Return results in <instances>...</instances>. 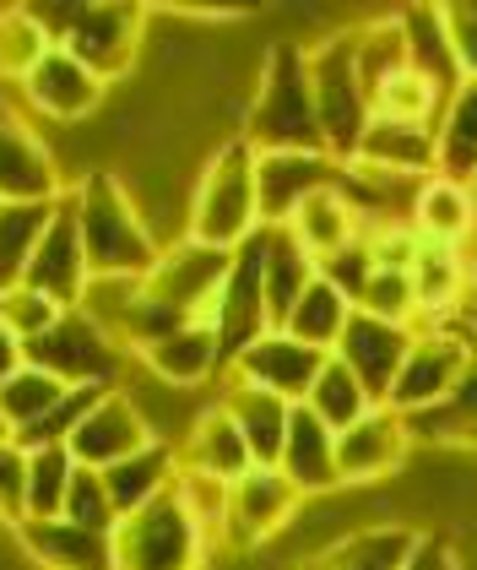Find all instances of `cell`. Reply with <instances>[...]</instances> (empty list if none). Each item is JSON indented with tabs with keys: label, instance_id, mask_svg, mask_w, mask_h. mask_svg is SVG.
<instances>
[{
	"label": "cell",
	"instance_id": "cell-1",
	"mask_svg": "<svg viewBox=\"0 0 477 570\" xmlns=\"http://www.w3.org/2000/svg\"><path fill=\"white\" fill-rule=\"evenodd\" d=\"M71 202H77L92 277H152L163 245L152 239V228L141 223L136 202L126 196V179L109 175V169H87L71 190Z\"/></svg>",
	"mask_w": 477,
	"mask_h": 570
},
{
	"label": "cell",
	"instance_id": "cell-2",
	"mask_svg": "<svg viewBox=\"0 0 477 570\" xmlns=\"http://www.w3.org/2000/svg\"><path fill=\"white\" fill-rule=\"evenodd\" d=\"M245 141L256 153H326L315 88H309V55L299 45H271L260 60V82L250 98Z\"/></svg>",
	"mask_w": 477,
	"mask_h": 570
},
{
	"label": "cell",
	"instance_id": "cell-3",
	"mask_svg": "<svg viewBox=\"0 0 477 570\" xmlns=\"http://www.w3.org/2000/svg\"><path fill=\"white\" fill-rule=\"evenodd\" d=\"M260 234V196H256V147L245 136L222 141L212 158L196 169L190 196V234L207 250H239Z\"/></svg>",
	"mask_w": 477,
	"mask_h": 570
},
{
	"label": "cell",
	"instance_id": "cell-4",
	"mask_svg": "<svg viewBox=\"0 0 477 570\" xmlns=\"http://www.w3.org/2000/svg\"><path fill=\"white\" fill-rule=\"evenodd\" d=\"M33 17L49 28V39L60 49H71L98 82H120L136 66L141 28H147L136 6H103V0H66V6L33 0Z\"/></svg>",
	"mask_w": 477,
	"mask_h": 570
},
{
	"label": "cell",
	"instance_id": "cell-5",
	"mask_svg": "<svg viewBox=\"0 0 477 570\" xmlns=\"http://www.w3.org/2000/svg\"><path fill=\"white\" fill-rule=\"evenodd\" d=\"M309 88H315V115H320L326 153L337 164H347L358 153L364 131H369V120H375L364 77H358V33H331L309 55Z\"/></svg>",
	"mask_w": 477,
	"mask_h": 570
},
{
	"label": "cell",
	"instance_id": "cell-6",
	"mask_svg": "<svg viewBox=\"0 0 477 570\" xmlns=\"http://www.w3.org/2000/svg\"><path fill=\"white\" fill-rule=\"evenodd\" d=\"M28 364L66 381V386H98V392H120L130 375V358L109 332H98L82 309H66L39 343H28Z\"/></svg>",
	"mask_w": 477,
	"mask_h": 570
},
{
	"label": "cell",
	"instance_id": "cell-7",
	"mask_svg": "<svg viewBox=\"0 0 477 570\" xmlns=\"http://www.w3.org/2000/svg\"><path fill=\"white\" fill-rule=\"evenodd\" d=\"M201 554H207V532L185 511L179 489L158 494L147 511L115 527L120 570H201Z\"/></svg>",
	"mask_w": 477,
	"mask_h": 570
},
{
	"label": "cell",
	"instance_id": "cell-8",
	"mask_svg": "<svg viewBox=\"0 0 477 570\" xmlns=\"http://www.w3.org/2000/svg\"><path fill=\"white\" fill-rule=\"evenodd\" d=\"M467 353H473V343L456 337V332H445V326L418 332L407 358H401V375H396V386H390L386 407L401 413V419L445 407L450 392H456V381H461V370H467Z\"/></svg>",
	"mask_w": 477,
	"mask_h": 570
},
{
	"label": "cell",
	"instance_id": "cell-9",
	"mask_svg": "<svg viewBox=\"0 0 477 570\" xmlns=\"http://www.w3.org/2000/svg\"><path fill=\"white\" fill-rule=\"evenodd\" d=\"M228 266H233L228 250H207V245H196V239H173L169 250L158 256L152 277H147V294H152L158 305L179 309L185 321H207V326H212V309H217Z\"/></svg>",
	"mask_w": 477,
	"mask_h": 570
},
{
	"label": "cell",
	"instance_id": "cell-10",
	"mask_svg": "<svg viewBox=\"0 0 477 570\" xmlns=\"http://www.w3.org/2000/svg\"><path fill=\"white\" fill-rule=\"evenodd\" d=\"M212 326H217V343H222V375L233 370L239 353L256 348L260 337L271 332L266 277H260V234L233 250V266L222 277V294H217V309H212Z\"/></svg>",
	"mask_w": 477,
	"mask_h": 570
},
{
	"label": "cell",
	"instance_id": "cell-11",
	"mask_svg": "<svg viewBox=\"0 0 477 570\" xmlns=\"http://www.w3.org/2000/svg\"><path fill=\"white\" fill-rule=\"evenodd\" d=\"M92 283V266H87V245H82V223H77V202L71 190L54 202V218L43 228L39 250H33V266H28V283L43 299H54L60 309H77Z\"/></svg>",
	"mask_w": 477,
	"mask_h": 570
},
{
	"label": "cell",
	"instance_id": "cell-12",
	"mask_svg": "<svg viewBox=\"0 0 477 570\" xmlns=\"http://www.w3.org/2000/svg\"><path fill=\"white\" fill-rule=\"evenodd\" d=\"M299 500L304 494L282 468H250L239 483H228V522H222L228 549H260L271 532H282L299 517Z\"/></svg>",
	"mask_w": 477,
	"mask_h": 570
},
{
	"label": "cell",
	"instance_id": "cell-13",
	"mask_svg": "<svg viewBox=\"0 0 477 570\" xmlns=\"http://www.w3.org/2000/svg\"><path fill=\"white\" fill-rule=\"evenodd\" d=\"M337 169L342 164L331 153H256L260 228H288L315 190L337 185Z\"/></svg>",
	"mask_w": 477,
	"mask_h": 570
},
{
	"label": "cell",
	"instance_id": "cell-14",
	"mask_svg": "<svg viewBox=\"0 0 477 570\" xmlns=\"http://www.w3.org/2000/svg\"><path fill=\"white\" fill-rule=\"evenodd\" d=\"M326 358H331V353L309 348V343L288 337V332H266L256 348H245L239 358H233L228 381L260 386V392H271V396H282V402H294V407H299L304 396H309V386L320 381Z\"/></svg>",
	"mask_w": 477,
	"mask_h": 570
},
{
	"label": "cell",
	"instance_id": "cell-15",
	"mask_svg": "<svg viewBox=\"0 0 477 570\" xmlns=\"http://www.w3.org/2000/svg\"><path fill=\"white\" fill-rule=\"evenodd\" d=\"M66 190H60V169H54V153L43 147V136L11 115L0 104V202H39V207H54Z\"/></svg>",
	"mask_w": 477,
	"mask_h": 570
},
{
	"label": "cell",
	"instance_id": "cell-16",
	"mask_svg": "<svg viewBox=\"0 0 477 570\" xmlns=\"http://www.w3.org/2000/svg\"><path fill=\"white\" fill-rule=\"evenodd\" d=\"M413 337H418L413 326L375 321V315L352 309L342 343H337V358L358 375V386L369 392L375 407H386V396H390V386H396V375H401V358H407V348H413Z\"/></svg>",
	"mask_w": 477,
	"mask_h": 570
},
{
	"label": "cell",
	"instance_id": "cell-17",
	"mask_svg": "<svg viewBox=\"0 0 477 570\" xmlns=\"http://www.w3.org/2000/svg\"><path fill=\"white\" fill-rule=\"evenodd\" d=\"M407 419L390 413V407H369L352 430L337 435V479L342 489H358V483H380L386 473H396L407 462Z\"/></svg>",
	"mask_w": 477,
	"mask_h": 570
},
{
	"label": "cell",
	"instance_id": "cell-18",
	"mask_svg": "<svg viewBox=\"0 0 477 570\" xmlns=\"http://www.w3.org/2000/svg\"><path fill=\"white\" fill-rule=\"evenodd\" d=\"M66 445H71L77 468L103 473V468L126 462V456L147 451V445H158V440H152L147 419L136 413V402H130L126 392H103V396H98V407H92L82 424H77V435L66 440Z\"/></svg>",
	"mask_w": 477,
	"mask_h": 570
},
{
	"label": "cell",
	"instance_id": "cell-19",
	"mask_svg": "<svg viewBox=\"0 0 477 570\" xmlns=\"http://www.w3.org/2000/svg\"><path fill=\"white\" fill-rule=\"evenodd\" d=\"M22 98H28V109H33V115H43V120L77 126V120H87V115L103 104V82L87 71L71 49L54 45L39 60V71L22 82Z\"/></svg>",
	"mask_w": 477,
	"mask_h": 570
},
{
	"label": "cell",
	"instance_id": "cell-20",
	"mask_svg": "<svg viewBox=\"0 0 477 570\" xmlns=\"http://www.w3.org/2000/svg\"><path fill=\"white\" fill-rule=\"evenodd\" d=\"M17 538H22V549L43 570H120V560H115V532H92V527L66 522V517H54V522H22Z\"/></svg>",
	"mask_w": 477,
	"mask_h": 570
},
{
	"label": "cell",
	"instance_id": "cell-21",
	"mask_svg": "<svg viewBox=\"0 0 477 570\" xmlns=\"http://www.w3.org/2000/svg\"><path fill=\"white\" fill-rule=\"evenodd\" d=\"M260 277H266V315H271V332L288 326V315L299 309L304 288L320 277L315 256L294 239V228H260Z\"/></svg>",
	"mask_w": 477,
	"mask_h": 570
},
{
	"label": "cell",
	"instance_id": "cell-22",
	"mask_svg": "<svg viewBox=\"0 0 477 570\" xmlns=\"http://www.w3.org/2000/svg\"><path fill=\"white\" fill-rule=\"evenodd\" d=\"M179 468H196V473H207V479H222V483H239L245 473H250V468H256L250 445H245L239 424H233V413H228L222 402H207V407H201L196 430L185 435Z\"/></svg>",
	"mask_w": 477,
	"mask_h": 570
},
{
	"label": "cell",
	"instance_id": "cell-23",
	"mask_svg": "<svg viewBox=\"0 0 477 570\" xmlns=\"http://www.w3.org/2000/svg\"><path fill=\"white\" fill-rule=\"evenodd\" d=\"M347 164H369L401 179H434L439 175V141L434 126H396V120H369L358 153Z\"/></svg>",
	"mask_w": 477,
	"mask_h": 570
},
{
	"label": "cell",
	"instance_id": "cell-24",
	"mask_svg": "<svg viewBox=\"0 0 477 570\" xmlns=\"http://www.w3.org/2000/svg\"><path fill=\"white\" fill-rule=\"evenodd\" d=\"M282 473H288V483L299 489L304 500L342 489V479H337V435L304 402L294 407V424H288V440H282Z\"/></svg>",
	"mask_w": 477,
	"mask_h": 570
},
{
	"label": "cell",
	"instance_id": "cell-25",
	"mask_svg": "<svg viewBox=\"0 0 477 570\" xmlns=\"http://www.w3.org/2000/svg\"><path fill=\"white\" fill-rule=\"evenodd\" d=\"M217 402L233 413L256 468H282V440H288V424H294V402L260 392V386H245V381H228V392Z\"/></svg>",
	"mask_w": 477,
	"mask_h": 570
},
{
	"label": "cell",
	"instance_id": "cell-26",
	"mask_svg": "<svg viewBox=\"0 0 477 570\" xmlns=\"http://www.w3.org/2000/svg\"><path fill=\"white\" fill-rule=\"evenodd\" d=\"M136 364H141L147 375L169 381V386L196 392V386H207L212 375H222V343H217V326L196 321V326H185V332L163 337L158 348H147Z\"/></svg>",
	"mask_w": 477,
	"mask_h": 570
},
{
	"label": "cell",
	"instance_id": "cell-27",
	"mask_svg": "<svg viewBox=\"0 0 477 570\" xmlns=\"http://www.w3.org/2000/svg\"><path fill=\"white\" fill-rule=\"evenodd\" d=\"M467 266H473V245H439V239H418L413 250V294H418V315L445 321L450 309L467 299Z\"/></svg>",
	"mask_w": 477,
	"mask_h": 570
},
{
	"label": "cell",
	"instance_id": "cell-28",
	"mask_svg": "<svg viewBox=\"0 0 477 570\" xmlns=\"http://www.w3.org/2000/svg\"><path fill=\"white\" fill-rule=\"evenodd\" d=\"M173 479H179V451L173 445H147V451H136L126 462L103 468V489H109L120 522L136 517V511H147L158 494H169Z\"/></svg>",
	"mask_w": 477,
	"mask_h": 570
},
{
	"label": "cell",
	"instance_id": "cell-29",
	"mask_svg": "<svg viewBox=\"0 0 477 570\" xmlns=\"http://www.w3.org/2000/svg\"><path fill=\"white\" fill-rule=\"evenodd\" d=\"M288 228H294V239H299L304 250L315 256V266H326L331 256H342L347 245H358V239H364V223H358V213L347 207V196L337 190V185L315 190L299 213H294Z\"/></svg>",
	"mask_w": 477,
	"mask_h": 570
},
{
	"label": "cell",
	"instance_id": "cell-30",
	"mask_svg": "<svg viewBox=\"0 0 477 570\" xmlns=\"http://www.w3.org/2000/svg\"><path fill=\"white\" fill-rule=\"evenodd\" d=\"M413 234L439 245H473V185L445 175L424 179L413 202Z\"/></svg>",
	"mask_w": 477,
	"mask_h": 570
},
{
	"label": "cell",
	"instance_id": "cell-31",
	"mask_svg": "<svg viewBox=\"0 0 477 570\" xmlns=\"http://www.w3.org/2000/svg\"><path fill=\"white\" fill-rule=\"evenodd\" d=\"M401 39H407V60H413V71H424V77H429L445 98L461 88L456 49H450V28H445V6H418V11H401Z\"/></svg>",
	"mask_w": 477,
	"mask_h": 570
},
{
	"label": "cell",
	"instance_id": "cell-32",
	"mask_svg": "<svg viewBox=\"0 0 477 570\" xmlns=\"http://www.w3.org/2000/svg\"><path fill=\"white\" fill-rule=\"evenodd\" d=\"M434 141H439V175L473 185L477 179V82H461L445 98V109L434 120Z\"/></svg>",
	"mask_w": 477,
	"mask_h": 570
},
{
	"label": "cell",
	"instance_id": "cell-33",
	"mask_svg": "<svg viewBox=\"0 0 477 570\" xmlns=\"http://www.w3.org/2000/svg\"><path fill=\"white\" fill-rule=\"evenodd\" d=\"M49 218H54V207H39V202H28V207L0 202V299H11L28 283V266H33Z\"/></svg>",
	"mask_w": 477,
	"mask_h": 570
},
{
	"label": "cell",
	"instance_id": "cell-34",
	"mask_svg": "<svg viewBox=\"0 0 477 570\" xmlns=\"http://www.w3.org/2000/svg\"><path fill=\"white\" fill-rule=\"evenodd\" d=\"M413 543H418L413 527H396V522L358 527V532H347L331 554H320L315 570H401L407 554H413Z\"/></svg>",
	"mask_w": 477,
	"mask_h": 570
},
{
	"label": "cell",
	"instance_id": "cell-35",
	"mask_svg": "<svg viewBox=\"0 0 477 570\" xmlns=\"http://www.w3.org/2000/svg\"><path fill=\"white\" fill-rule=\"evenodd\" d=\"M347 321H352V299H347L337 283H326V277H315L309 288H304L299 309L288 315V337H299V343H309V348L320 353H337V343H342Z\"/></svg>",
	"mask_w": 477,
	"mask_h": 570
},
{
	"label": "cell",
	"instance_id": "cell-36",
	"mask_svg": "<svg viewBox=\"0 0 477 570\" xmlns=\"http://www.w3.org/2000/svg\"><path fill=\"white\" fill-rule=\"evenodd\" d=\"M304 407H309V413H315L331 435H342V430H352V424H358L375 402H369V392L358 386V375L347 370L337 353H331V358H326V370H320V381H315V386H309V396H304Z\"/></svg>",
	"mask_w": 477,
	"mask_h": 570
},
{
	"label": "cell",
	"instance_id": "cell-37",
	"mask_svg": "<svg viewBox=\"0 0 477 570\" xmlns=\"http://www.w3.org/2000/svg\"><path fill=\"white\" fill-rule=\"evenodd\" d=\"M71 479H77L71 445H33V451H28V522H54V517H66Z\"/></svg>",
	"mask_w": 477,
	"mask_h": 570
},
{
	"label": "cell",
	"instance_id": "cell-38",
	"mask_svg": "<svg viewBox=\"0 0 477 570\" xmlns=\"http://www.w3.org/2000/svg\"><path fill=\"white\" fill-rule=\"evenodd\" d=\"M54 49L49 28L33 17V6H6L0 11V82H28L39 71V60Z\"/></svg>",
	"mask_w": 477,
	"mask_h": 570
},
{
	"label": "cell",
	"instance_id": "cell-39",
	"mask_svg": "<svg viewBox=\"0 0 477 570\" xmlns=\"http://www.w3.org/2000/svg\"><path fill=\"white\" fill-rule=\"evenodd\" d=\"M66 381H54V375H43V370H33V364H22L6 386H0V413L11 419V430H17V440L33 435L43 419L66 402Z\"/></svg>",
	"mask_w": 477,
	"mask_h": 570
},
{
	"label": "cell",
	"instance_id": "cell-40",
	"mask_svg": "<svg viewBox=\"0 0 477 570\" xmlns=\"http://www.w3.org/2000/svg\"><path fill=\"white\" fill-rule=\"evenodd\" d=\"M352 309H364V315H375V321H396V326H413V315H418L413 272H407V266H375Z\"/></svg>",
	"mask_w": 477,
	"mask_h": 570
},
{
	"label": "cell",
	"instance_id": "cell-41",
	"mask_svg": "<svg viewBox=\"0 0 477 570\" xmlns=\"http://www.w3.org/2000/svg\"><path fill=\"white\" fill-rule=\"evenodd\" d=\"M141 283H147V277H92L77 309H82L98 332H109V337L120 343L130 309H136V299H141Z\"/></svg>",
	"mask_w": 477,
	"mask_h": 570
},
{
	"label": "cell",
	"instance_id": "cell-42",
	"mask_svg": "<svg viewBox=\"0 0 477 570\" xmlns=\"http://www.w3.org/2000/svg\"><path fill=\"white\" fill-rule=\"evenodd\" d=\"M173 489H179L185 511L196 517V527H201L207 538H212V532H222V522H228V483L207 479V473H196V468H179Z\"/></svg>",
	"mask_w": 477,
	"mask_h": 570
},
{
	"label": "cell",
	"instance_id": "cell-43",
	"mask_svg": "<svg viewBox=\"0 0 477 570\" xmlns=\"http://www.w3.org/2000/svg\"><path fill=\"white\" fill-rule=\"evenodd\" d=\"M66 522L92 527V532H115V527H120V517H115V500H109V489H103V473L77 468L71 494H66Z\"/></svg>",
	"mask_w": 477,
	"mask_h": 570
},
{
	"label": "cell",
	"instance_id": "cell-44",
	"mask_svg": "<svg viewBox=\"0 0 477 570\" xmlns=\"http://www.w3.org/2000/svg\"><path fill=\"white\" fill-rule=\"evenodd\" d=\"M429 424H439L450 445H456V435H467V430L477 435V343H473V353H467V370H461V381H456L450 402H445V407H434Z\"/></svg>",
	"mask_w": 477,
	"mask_h": 570
},
{
	"label": "cell",
	"instance_id": "cell-45",
	"mask_svg": "<svg viewBox=\"0 0 477 570\" xmlns=\"http://www.w3.org/2000/svg\"><path fill=\"white\" fill-rule=\"evenodd\" d=\"M0 315H6V326H11L22 343H39L66 309L54 305V299H43V294H33V288H17L11 299H0Z\"/></svg>",
	"mask_w": 477,
	"mask_h": 570
},
{
	"label": "cell",
	"instance_id": "cell-46",
	"mask_svg": "<svg viewBox=\"0 0 477 570\" xmlns=\"http://www.w3.org/2000/svg\"><path fill=\"white\" fill-rule=\"evenodd\" d=\"M0 522L6 527L28 522V451L17 440L0 445Z\"/></svg>",
	"mask_w": 477,
	"mask_h": 570
},
{
	"label": "cell",
	"instance_id": "cell-47",
	"mask_svg": "<svg viewBox=\"0 0 477 570\" xmlns=\"http://www.w3.org/2000/svg\"><path fill=\"white\" fill-rule=\"evenodd\" d=\"M445 28H450V49H456L461 82H477V0L445 6Z\"/></svg>",
	"mask_w": 477,
	"mask_h": 570
},
{
	"label": "cell",
	"instance_id": "cell-48",
	"mask_svg": "<svg viewBox=\"0 0 477 570\" xmlns=\"http://www.w3.org/2000/svg\"><path fill=\"white\" fill-rule=\"evenodd\" d=\"M401 570H461V560H456V549H450L445 538L418 532V543H413V554H407V566Z\"/></svg>",
	"mask_w": 477,
	"mask_h": 570
},
{
	"label": "cell",
	"instance_id": "cell-49",
	"mask_svg": "<svg viewBox=\"0 0 477 570\" xmlns=\"http://www.w3.org/2000/svg\"><path fill=\"white\" fill-rule=\"evenodd\" d=\"M22 364H28V343H22V337L6 326V315H0V386H6Z\"/></svg>",
	"mask_w": 477,
	"mask_h": 570
},
{
	"label": "cell",
	"instance_id": "cell-50",
	"mask_svg": "<svg viewBox=\"0 0 477 570\" xmlns=\"http://www.w3.org/2000/svg\"><path fill=\"white\" fill-rule=\"evenodd\" d=\"M461 315H467V326L477 332V245H473V266H467V299H461Z\"/></svg>",
	"mask_w": 477,
	"mask_h": 570
},
{
	"label": "cell",
	"instance_id": "cell-51",
	"mask_svg": "<svg viewBox=\"0 0 477 570\" xmlns=\"http://www.w3.org/2000/svg\"><path fill=\"white\" fill-rule=\"evenodd\" d=\"M11 440H17V430H11V419L0 413V445H11Z\"/></svg>",
	"mask_w": 477,
	"mask_h": 570
},
{
	"label": "cell",
	"instance_id": "cell-52",
	"mask_svg": "<svg viewBox=\"0 0 477 570\" xmlns=\"http://www.w3.org/2000/svg\"><path fill=\"white\" fill-rule=\"evenodd\" d=\"M473 245H477V179H473Z\"/></svg>",
	"mask_w": 477,
	"mask_h": 570
},
{
	"label": "cell",
	"instance_id": "cell-53",
	"mask_svg": "<svg viewBox=\"0 0 477 570\" xmlns=\"http://www.w3.org/2000/svg\"><path fill=\"white\" fill-rule=\"evenodd\" d=\"M304 570H315V566H304Z\"/></svg>",
	"mask_w": 477,
	"mask_h": 570
}]
</instances>
